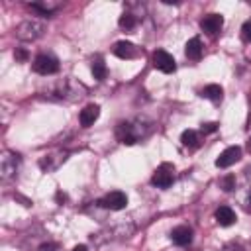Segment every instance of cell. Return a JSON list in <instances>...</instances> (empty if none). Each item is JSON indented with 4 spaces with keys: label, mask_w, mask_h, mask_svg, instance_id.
<instances>
[{
    "label": "cell",
    "mask_w": 251,
    "mask_h": 251,
    "mask_svg": "<svg viewBox=\"0 0 251 251\" xmlns=\"http://www.w3.org/2000/svg\"><path fill=\"white\" fill-rule=\"evenodd\" d=\"M200 96H202V98H208V100H212V102H220L222 96H224V90H222L220 84H208V86H204V88L200 90Z\"/></svg>",
    "instance_id": "15"
},
{
    "label": "cell",
    "mask_w": 251,
    "mask_h": 251,
    "mask_svg": "<svg viewBox=\"0 0 251 251\" xmlns=\"http://www.w3.org/2000/svg\"><path fill=\"white\" fill-rule=\"evenodd\" d=\"M222 25H224V18L220 14H208V16H204L200 20V27L208 35H218L220 29H222Z\"/></svg>",
    "instance_id": "10"
},
{
    "label": "cell",
    "mask_w": 251,
    "mask_h": 251,
    "mask_svg": "<svg viewBox=\"0 0 251 251\" xmlns=\"http://www.w3.org/2000/svg\"><path fill=\"white\" fill-rule=\"evenodd\" d=\"M126 204H127V196H126V192H122V190H112V192H108L106 196H102V198L98 200V206H102V208H106V210H114V212L124 210Z\"/></svg>",
    "instance_id": "7"
},
{
    "label": "cell",
    "mask_w": 251,
    "mask_h": 251,
    "mask_svg": "<svg viewBox=\"0 0 251 251\" xmlns=\"http://www.w3.org/2000/svg\"><path fill=\"white\" fill-rule=\"evenodd\" d=\"M20 167V155L12 153V151H2V157H0V175L4 180L12 178L16 175Z\"/></svg>",
    "instance_id": "6"
},
{
    "label": "cell",
    "mask_w": 251,
    "mask_h": 251,
    "mask_svg": "<svg viewBox=\"0 0 251 251\" xmlns=\"http://www.w3.org/2000/svg\"><path fill=\"white\" fill-rule=\"evenodd\" d=\"M143 135H147V131H143V126L139 120L137 122H120L116 126V137L124 145H133Z\"/></svg>",
    "instance_id": "1"
},
{
    "label": "cell",
    "mask_w": 251,
    "mask_h": 251,
    "mask_svg": "<svg viewBox=\"0 0 251 251\" xmlns=\"http://www.w3.org/2000/svg\"><path fill=\"white\" fill-rule=\"evenodd\" d=\"M120 27L122 29H126V31H131L135 25H137V16H133L131 12H124L122 16H120Z\"/></svg>",
    "instance_id": "19"
},
{
    "label": "cell",
    "mask_w": 251,
    "mask_h": 251,
    "mask_svg": "<svg viewBox=\"0 0 251 251\" xmlns=\"http://www.w3.org/2000/svg\"><path fill=\"white\" fill-rule=\"evenodd\" d=\"M33 71L37 75H55L59 71V59L51 53H39L35 59H33Z\"/></svg>",
    "instance_id": "3"
},
{
    "label": "cell",
    "mask_w": 251,
    "mask_h": 251,
    "mask_svg": "<svg viewBox=\"0 0 251 251\" xmlns=\"http://www.w3.org/2000/svg\"><path fill=\"white\" fill-rule=\"evenodd\" d=\"M151 63H153V67L157 69V71H161V73H175V69H176V63H175V59H173V55L171 53H167L165 49H157V51H153V55H151Z\"/></svg>",
    "instance_id": "5"
},
{
    "label": "cell",
    "mask_w": 251,
    "mask_h": 251,
    "mask_svg": "<svg viewBox=\"0 0 251 251\" xmlns=\"http://www.w3.org/2000/svg\"><path fill=\"white\" fill-rule=\"evenodd\" d=\"M184 53L190 61H200L202 59V53H204V45H202V39L200 37H192L186 41L184 45Z\"/></svg>",
    "instance_id": "13"
},
{
    "label": "cell",
    "mask_w": 251,
    "mask_h": 251,
    "mask_svg": "<svg viewBox=\"0 0 251 251\" xmlns=\"http://www.w3.org/2000/svg\"><path fill=\"white\" fill-rule=\"evenodd\" d=\"M214 218H216V222H218L222 227H229V226H233V224H235V220H237L235 212H233L229 206H220V208L216 210Z\"/></svg>",
    "instance_id": "14"
},
{
    "label": "cell",
    "mask_w": 251,
    "mask_h": 251,
    "mask_svg": "<svg viewBox=\"0 0 251 251\" xmlns=\"http://www.w3.org/2000/svg\"><path fill=\"white\" fill-rule=\"evenodd\" d=\"M171 241L178 247H184L192 241V227L188 226H176L171 229Z\"/></svg>",
    "instance_id": "11"
},
{
    "label": "cell",
    "mask_w": 251,
    "mask_h": 251,
    "mask_svg": "<svg viewBox=\"0 0 251 251\" xmlns=\"http://www.w3.org/2000/svg\"><path fill=\"white\" fill-rule=\"evenodd\" d=\"M16 37L22 39V41H33L37 37H41L43 33V24L37 22V20H25L22 24L16 25Z\"/></svg>",
    "instance_id": "2"
},
{
    "label": "cell",
    "mask_w": 251,
    "mask_h": 251,
    "mask_svg": "<svg viewBox=\"0 0 251 251\" xmlns=\"http://www.w3.org/2000/svg\"><path fill=\"white\" fill-rule=\"evenodd\" d=\"M14 59H16L18 63L27 61V51H25V49H16V51H14Z\"/></svg>",
    "instance_id": "22"
},
{
    "label": "cell",
    "mask_w": 251,
    "mask_h": 251,
    "mask_svg": "<svg viewBox=\"0 0 251 251\" xmlns=\"http://www.w3.org/2000/svg\"><path fill=\"white\" fill-rule=\"evenodd\" d=\"M92 75L96 80H104L106 75H108V69H106V63L102 57H94L92 59Z\"/></svg>",
    "instance_id": "17"
},
{
    "label": "cell",
    "mask_w": 251,
    "mask_h": 251,
    "mask_svg": "<svg viewBox=\"0 0 251 251\" xmlns=\"http://www.w3.org/2000/svg\"><path fill=\"white\" fill-rule=\"evenodd\" d=\"M239 159H241V147L239 145H231V147H226L220 153V157L216 159V167L218 169H227V167L235 165Z\"/></svg>",
    "instance_id": "8"
},
{
    "label": "cell",
    "mask_w": 251,
    "mask_h": 251,
    "mask_svg": "<svg viewBox=\"0 0 251 251\" xmlns=\"http://www.w3.org/2000/svg\"><path fill=\"white\" fill-rule=\"evenodd\" d=\"M241 39H243V43H251V20H247L241 25Z\"/></svg>",
    "instance_id": "21"
},
{
    "label": "cell",
    "mask_w": 251,
    "mask_h": 251,
    "mask_svg": "<svg viewBox=\"0 0 251 251\" xmlns=\"http://www.w3.org/2000/svg\"><path fill=\"white\" fill-rule=\"evenodd\" d=\"M247 149L251 151V135H249V139H247Z\"/></svg>",
    "instance_id": "27"
},
{
    "label": "cell",
    "mask_w": 251,
    "mask_h": 251,
    "mask_svg": "<svg viewBox=\"0 0 251 251\" xmlns=\"http://www.w3.org/2000/svg\"><path fill=\"white\" fill-rule=\"evenodd\" d=\"M33 10H37V12H41V14H51V12H55L59 6H61V2H51V0H43V2H31L29 4Z\"/></svg>",
    "instance_id": "18"
},
{
    "label": "cell",
    "mask_w": 251,
    "mask_h": 251,
    "mask_svg": "<svg viewBox=\"0 0 251 251\" xmlns=\"http://www.w3.org/2000/svg\"><path fill=\"white\" fill-rule=\"evenodd\" d=\"M73 251H88V247L86 245H75Z\"/></svg>",
    "instance_id": "25"
},
{
    "label": "cell",
    "mask_w": 251,
    "mask_h": 251,
    "mask_svg": "<svg viewBox=\"0 0 251 251\" xmlns=\"http://www.w3.org/2000/svg\"><path fill=\"white\" fill-rule=\"evenodd\" d=\"M220 188H222L224 192H231V190L235 188V176H233V175L222 176V178H220Z\"/></svg>",
    "instance_id": "20"
},
{
    "label": "cell",
    "mask_w": 251,
    "mask_h": 251,
    "mask_svg": "<svg viewBox=\"0 0 251 251\" xmlns=\"http://www.w3.org/2000/svg\"><path fill=\"white\" fill-rule=\"evenodd\" d=\"M202 133H214L218 129V124L216 122H208V124H202Z\"/></svg>",
    "instance_id": "23"
},
{
    "label": "cell",
    "mask_w": 251,
    "mask_h": 251,
    "mask_svg": "<svg viewBox=\"0 0 251 251\" xmlns=\"http://www.w3.org/2000/svg\"><path fill=\"white\" fill-rule=\"evenodd\" d=\"M180 141H182L184 147L196 149V147L200 145V135H198V131H194V129H184L182 135H180Z\"/></svg>",
    "instance_id": "16"
},
{
    "label": "cell",
    "mask_w": 251,
    "mask_h": 251,
    "mask_svg": "<svg viewBox=\"0 0 251 251\" xmlns=\"http://www.w3.org/2000/svg\"><path fill=\"white\" fill-rule=\"evenodd\" d=\"M112 51H114V55H116V57L126 59V61H129V59H137V57L141 55L139 47H135V45H133V43H129V41H116Z\"/></svg>",
    "instance_id": "9"
},
{
    "label": "cell",
    "mask_w": 251,
    "mask_h": 251,
    "mask_svg": "<svg viewBox=\"0 0 251 251\" xmlns=\"http://www.w3.org/2000/svg\"><path fill=\"white\" fill-rule=\"evenodd\" d=\"M37 251H61V247L57 243H43Z\"/></svg>",
    "instance_id": "24"
},
{
    "label": "cell",
    "mask_w": 251,
    "mask_h": 251,
    "mask_svg": "<svg viewBox=\"0 0 251 251\" xmlns=\"http://www.w3.org/2000/svg\"><path fill=\"white\" fill-rule=\"evenodd\" d=\"M98 116H100V106H98V104H88V106H84V108L80 110L78 122H80L82 127H90V126L98 120Z\"/></svg>",
    "instance_id": "12"
},
{
    "label": "cell",
    "mask_w": 251,
    "mask_h": 251,
    "mask_svg": "<svg viewBox=\"0 0 251 251\" xmlns=\"http://www.w3.org/2000/svg\"><path fill=\"white\" fill-rule=\"evenodd\" d=\"M247 204H249V206H247V208H249V210H251V192H249V198H247Z\"/></svg>",
    "instance_id": "26"
},
{
    "label": "cell",
    "mask_w": 251,
    "mask_h": 251,
    "mask_svg": "<svg viewBox=\"0 0 251 251\" xmlns=\"http://www.w3.org/2000/svg\"><path fill=\"white\" fill-rule=\"evenodd\" d=\"M175 182V167L171 163H161L151 176V184L157 188H169Z\"/></svg>",
    "instance_id": "4"
}]
</instances>
